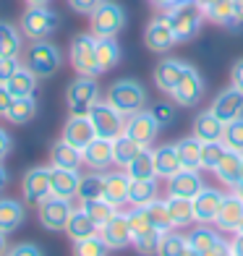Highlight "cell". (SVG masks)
Listing matches in <instances>:
<instances>
[{
  "label": "cell",
  "mask_w": 243,
  "mask_h": 256,
  "mask_svg": "<svg viewBox=\"0 0 243 256\" xmlns=\"http://www.w3.org/2000/svg\"><path fill=\"white\" fill-rule=\"evenodd\" d=\"M168 21L172 32H176L178 42H191L196 34L202 32V24H204V10L199 3H194V0H180V3L176 8L168 10Z\"/></svg>",
  "instance_id": "1"
},
{
  "label": "cell",
  "mask_w": 243,
  "mask_h": 256,
  "mask_svg": "<svg viewBox=\"0 0 243 256\" xmlns=\"http://www.w3.org/2000/svg\"><path fill=\"white\" fill-rule=\"evenodd\" d=\"M60 63H63V55H60V50H58L50 40H37V42H32L29 48H26L24 66L37 78L55 76L58 68H60Z\"/></svg>",
  "instance_id": "2"
},
{
  "label": "cell",
  "mask_w": 243,
  "mask_h": 256,
  "mask_svg": "<svg viewBox=\"0 0 243 256\" xmlns=\"http://www.w3.org/2000/svg\"><path fill=\"white\" fill-rule=\"evenodd\" d=\"M146 89L142 81L136 78H120L115 81V84L110 86L108 92V102L112 104V108H118L123 115H131V112H138L146 108Z\"/></svg>",
  "instance_id": "3"
},
{
  "label": "cell",
  "mask_w": 243,
  "mask_h": 256,
  "mask_svg": "<svg viewBox=\"0 0 243 256\" xmlns=\"http://www.w3.org/2000/svg\"><path fill=\"white\" fill-rule=\"evenodd\" d=\"M58 14L48 6H29L24 14H21V21H18V29L26 40L37 42V40H48L50 34L58 29Z\"/></svg>",
  "instance_id": "4"
},
{
  "label": "cell",
  "mask_w": 243,
  "mask_h": 256,
  "mask_svg": "<svg viewBox=\"0 0 243 256\" xmlns=\"http://www.w3.org/2000/svg\"><path fill=\"white\" fill-rule=\"evenodd\" d=\"M66 102L68 110L76 115H86L94 104L100 102V84L94 76H78L74 78L66 89Z\"/></svg>",
  "instance_id": "5"
},
{
  "label": "cell",
  "mask_w": 243,
  "mask_h": 256,
  "mask_svg": "<svg viewBox=\"0 0 243 256\" xmlns=\"http://www.w3.org/2000/svg\"><path fill=\"white\" fill-rule=\"evenodd\" d=\"M86 115H89L92 126H94L97 136H102V138H110L112 142V138H118L120 134H126V115L118 108H112L110 102L100 100Z\"/></svg>",
  "instance_id": "6"
},
{
  "label": "cell",
  "mask_w": 243,
  "mask_h": 256,
  "mask_svg": "<svg viewBox=\"0 0 243 256\" xmlns=\"http://www.w3.org/2000/svg\"><path fill=\"white\" fill-rule=\"evenodd\" d=\"M71 66L76 68L78 76H100L97 63V37L94 34H78L71 42Z\"/></svg>",
  "instance_id": "7"
},
{
  "label": "cell",
  "mask_w": 243,
  "mask_h": 256,
  "mask_svg": "<svg viewBox=\"0 0 243 256\" xmlns=\"http://www.w3.org/2000/svg\"><path fill=\"white\" fill-rule=\"evenodd\" d=\"M74 214V204L71 199H60V196L50 194L42 204H37V217H40V225L50 232L58 230H66L68 220Z\"/></svg>",
  "instance_id": "8"
},
{
  "label": "cell",
  "mask_w": 243,
  "mask_h": 256,
  "mask_svg": "<svg viewBox=\"0 0 243 256\" xmlns=\"http://www.w3.org/2000/svg\"><path fill=\"white\" fill-rule=\"evenodd\" d=\"M89 18H92V34L94 37H115L126 26V10L115 0H105L102 6H97V10Z\"/></svg>",
  "instance_id": "9"
},
{
  "label": "cell",
  "mask_w": 243,
  "mask_h": 256,
  "mask_svg": "<svg viewBox=\"0 0 243 256\" xmlns=\"http://www.w3.org/2000/svg\"><path fill=\"white\" fill-rule=\"evenodd\" d=\"M172 102L178 104V108H196V104L202 102L204 97V78L202 74L196 71V68H188L186 74H183V78L176 84V89L170 92Z\"/></svg>",
  "instance_id": "10"
},
{
  "label": "cell",
  "mask_w": 243,
  "mask_h": 256,
  "mask_svg": "<svg viewBox=\"0 0 243 256\" xmlns=\"http://www.w3.org/2000/svg\"><path fill=\"white\" fill-rule=\"evenodd\" d=\"M100 238L108 243L110 251H120L126 246H131L134 243V236H131V225H128V214L126 212H115L105 225L100 228Z\"/></svg>",
  "instance_id": "11"
},
{
  "label": "cell",
  "mask_w": 243,
  "mask_h": 256,
  "mask_svg": "<svg viewBox=\"0 0 243 256\" xmlns=\"http://www.w3.org/2000/svg\"><path fill=\"white\" fill-rule=\"evenodd\" d=\"M176 42H178V37H176V32H172V26H170V21H168L165 14L157 16V18H152V21L146 24L144 44H146L152 52H168V50L176 48Z\"/></svg>",
  "instance_id": "12"
},
{
  "label": "cell",
  "mask_w": 243,
  "mask_h": 256,
  "mask_svg": "<svg viewBox=\"0 0 243 256\" xmlns=\"http://www.w3.org/2000/svg\"><path fill=\"white\" fill-rule=\"evenodd\" d=\"M21 194L26 204H42L52 194L50 188V168H32L24 172L21 180Z\"/></svg>",
  "instance_id": "13"
},
{
  "label": "cell",
  "mask_w": 243,
  "mask_h": 256,
  "mask_svg": "<svg viewBox=\"0 0 243 256\" xmlns=\"http://www.w3.org/2000/svg\"><path fill=\"white\" fill-rule=\"evenodd\" d=\"M126 134L142 146H152L157 134H160V126H157V120L152 118L149 110H138V112L126 115Z\"/></svg>",
  "instance_id": "14"
},
{
  "label": "cell",
  "mask_w": 243,
  "mask_h": 256,
  "mask_svg": "<svg viewBox=\"0 0 243 256\" xmlns=\"http://www.w3.org/2000/svg\"><path fill=\"white\" fill-rule=\"evenodd\" d=\"M222 199H225L222 191L206 188V186H204V188L191 199V204H194V220H196L199 225H212L214 220H217V214H220Z\"/></svg>",
  "instance_id": "15"
},
{
  "label": "cell",
  "mask_w": 243,
  "mask_h": 256,
  "mask_svg": "<svg viewBox=\"0 0 243 256\" xmlns=\"http://www.w3.org/2000/svg\"><path fill=\"white\" fill-rule=\"evenodd\" d=\"M60 138L68 142L71 146H76V149H84L86 144H92L97 138V131H94V126H92L89 115L71 112V118L63 123V136Z\"/></svg>",
  "instance_id": "16"
},
{
  "label": "cell",
  "mask_w": 243,
  "mask_h": 256,
  "mask_svg": "<svg viewBox=\"0 0 243 256\" xmlns=\"http://www.w3.org/2000/svg\"><path fill=\"white\" fill-rule=\"evenodd\" d=\"M210 110H212L222 123H230V120H236V118H243V92H238L236 86L222 89V92L214 97V102H212Z\"/></svg>",
  "instance_id": "17"
},
{
  "label": "cell",
  "mask_w": 243,
  "mask_h": 256,
  "mask_svg": "<svg viewBox=\"0 0 243 256\" xmlns=\"http://www.w3.org/2000/svg\"><path fill=\"white\" fill-rule=\"evenodd\" d=\"M188 68H191V66L183 63V60H178V58H165V60H160V63L154 66V84H157V89L165 92V94H170Z\"/></svg>",
  "instance_id": "18"
},
{
  "label": "cell",
  "mask_w": 243,
  "mask_h": 256,
  "mask_svg": "<svg viewBox=\"0 0 243 256\" xmlns=\"http://www.w3.org/2000/svg\"><path fill=\"white\" fill-rule=\"evenodd\" d=\"M214 225H217L220 230H225V232H236V230L243 228V199H240L236 191H233V194H225Z\"/></svg>",
  "instance_id": "19"
},
{
  "label": "cell",
  "mask_w": 243,
  "mask_h": 256,
  "mask_svg": "<svg viewBox=\"0 0 243 256\" xmlns=\"http://www.w3.org/2000/svg\"><path fill=\"white\" fill-rule=\"evenodd\" d=\"M81 157H84L86 168L97 170V172H105L110 165H115V162H112V142H110V138L97 136L92 144H86L84 149H81Z\"/></svg>",
  "instance_id": "20"
},
{
  "label": "cell",
  "mask_w": 243,
  "mask_h": 256,
  "mask_svg": "<svg viewBox=\"0 0 243 256\" xmlns=\"http://www.w3.org/2000/svg\"><path fill=\"white\" fill-rule=\"evenodd\" d=\"M204 188V180L199 170H180L172 178H168V196H183V199H194L196 194Z\"/></svg>",
  "instance_id": "21"
},
{
  "label": "cell",
  "mask_w": 243,
  "mask_h": 256,
  "mask_svg": "<svg viewBox=\"0 0 243 256\" xmlns=\"http://www.w3.org/2000/svg\"><path fill=\"white\" fill-rule=\"evenodd\" d=\"M199 6L204 10V16L210 21H214L217 26H225V29H236L238 26L233 0H199Z\"/></svg>",
  "instance_id": "22"
},
{
  "label": "cell",
  "mask_w": 243,
  "mask_h": 256,
  "mask_svg": "<svg viewBox=\"0 0 243 256\" xmlns=\"http://www.w3.org/2000/svg\"><path fill=\"white\" fill-rule=\"evenodd\" d=\"M222 134H225V123L217 118L212 110H202L194 120V136L199 138L202 144H210V142H222Z\"/></svg>",
  "instance_id": "23"
},
{
  "label": "cell",
  "mask_w": 243,
  "mask_h": 256,
  "mask_svg": "<svg viewBox=\"0 0 243 256\" xmlns=\"http://www.w3.org/2000/svg\"><path fill=\"white\" fill-rule=\"evenodd\" d=\"M128 191H131V178H128V172H120V170H115V172H105V199L112 204V206H123V204H128Z\"/></svg>",
  "instance_id": "24"
},
{
  "label": "cell",
  "mask_w": 243,
  "mask_h": 256,
  "mask_svg": "<svg viewBox=\"0 0 243 256\" xmlns=\"http://www.w3.org/2000/svg\"><path fill=\"white\" fill-rule=\"evenodd\" d=\"M78 183H81L78 170H66V168H52L50 165V188H52L55 196H60V199H74L76 191H78Z\"/></svg>",
  "instance_id": "25"
},
{
  "label": "cell",
  "mask_w": 243,
  "mask_h": 256,
  "mask_svg": "<svg viewBox=\"0 0 243 256\" xmlns=\"http://www.w3.org/2000/svg\"><path fill=\"white\" fill-rule=\"evenodd\" d=\"M66 236L71 238L74 243H78V240H86L92 236H100V225L78 206V209H74V214H71V220H68V225H66Z\"/></svg>",
  "instance_id": "26"
},
{
  "label": "cell",
  "mask_w": 243,
  "mask_h": 256,
  "mask_svg": "<svg viewBox=\"0 0 243 256\" xmlns=\"http://www.w3.org/2000/svg\"><path fill=\"white\" fill-rule=\"evenodd\" d=\"M240 170H243V154L240 152H228L222 154V160H220V165L214 168V176L217 180L228 186V188H236L238 180H240Z\"/></svg>",
  "instance_id": "27"
},
{
  "label": "cell",
  "mask_w": 243,
  "mask_h": 256,
  "mask_svg": "<svg viewBox=\"0 0 243 256\" xmlns=\"http://www.w3.org/2000/svg\"><path fill=\"white\" fill-rule=\"evenodd\" d=\"M154 152V170H157V178H172L176 172H180V157H178V149L176 144H162L157 149H152Z\"/></svg>",
  "instance_id": "28"
},
{
  "label": "cell",
  "mask_w": 243,
  "mask_h": 256,
  "mask_svg": "<svg viewBox=\"0 0 243 256\" xmlns=\"http://www.w3.org/2000/svg\"><path fill=\"white\" fill-rule=\"evenodd\" d=\"M26 217V209L18 199H8V196H0V232H14L16 228H21Z\"/></svg>",
  "instance_id": "29"
},
{
  "label": "cell",
  "mask_w": 243,
  "mask_h": 256,
  "mask_svg": "<svg viewBox=\"0 0 243 256\" xmlns=\"http://www.w3.org/2000/svg\"><path fill=\"white\" fill-rule=\"evenodd\" d=\"M50 165L52 168H66V170H78L84 165V157H81V149L71 146L68 142H55L50 149Z\"/></svg>",
  "instance_id": "30"
},
{
  "label": "cell",
  "mask_w": 243,
  "mask_h": 256,
  "mask_svg": "<svg viewBox=\"0 0 243 256\" xmlns=\"http://www.w3.org/2000/svg\"><path fill=\"white\" fill-rule=\"evenodd\" d=\"M128 172L131 180H149V178H157V170H154V152L149 146H144L128 165L123 168Z\"/></svg>",
  "instance_id": "31"
},
{
  "label": "cell",
  "mask_w": 243,
  "mask_h": 256,
  "mask_svg": "<svg viewBox=\"0 0 243 256\" xmlns=\"http://www.w3.org/2000/svg\"><path fill=\"white\" fill-rule=\"evenodd\" d=\"M165 204H168V214H170V222H172V228H176V230L188 228L191 222H196V220H194V204H191V199H183V196H168Z\"/></svg>",
  "instance_id": "32"
},
{
  "label": "cell",
  "mask_w": 243,
  "mask_h": 256,
  "mask_svg": "<svg viewBox=\"0 0 243 256\" xmlns=\"http://www.w3.org/2000/svg\"><path fill=\"white\" fill-rule=\"evenodd\" d=\"M176 149H178L183 170H202V142L196 136H186L180 142H176Z\"/></svg>",
  "instance_id": "33"
},
{
  "label": "cell",
  "mask_w": 243,
  "mask_h": 256,
  "mask_svg": "<svg viewBox=\"0 0 243 256\" xmlns=\"http://www.w3.org/2000/svg\"><path fill=\"white\" fill-rule=\"evenodd\" d=\"M186 238H188L191 254H196V256H206V254H210L217 243H220V236H217L210 225H199L196 230H191Z\"/></svg>",
  "instance_id": "34"
},
{
  "label": "cell",
  "mask_w": 243,
  "mask_h": 256,
  "mask_svg": "<svg viewBox=\"0 0 243 256\" xmlns=\"http://www.w3.org/2000/svg\"><path fill=\"white\" fill-rule=\"evenodd\" d=\"M105 196V172L92 170L89 176H81L76 199L78 202H92V199H102Z\"/></svg>",
  "instance_id": "35"
},
{
  "label": "cell",
  "mask_w": 243,
  "mask_h": 256,
  "mask_svg": "<svg viewBox=\"0 0 243 256\" xmlns=\"http://www.w3.org/2000/svg\"><path fill=\"white\" fill-rule=\"evenodd\" d=\"M37 76H34L26 66H21L18 68V74L14 78H8V92L14 97H37Z\"/></svg>",
  "instance_id": "36"
},
{
  "label": "cell",
  "mask_w": 243,
  "mask_h": 256,
  "mask_svg": "<svg viewBox=\"0 0 243 256\" xmlns=\"http://www.w3.org/2000/svg\"><path fill=\"white\" fill-rule=\"evenodd\" d=\"M191 248H188V238L180 236V230H168L162 232L160 238V248H157V256H188Z\"/></svg>",
  "instance_id": "37"
},
{
  "label": "cell",
  "mask_w": 243,
  "mask_h": 256,
  "mask_svg": "<svg viewBox=\"0 0 243 256\" xmlns=\"http://www.w3.org/2000/svg\"><path fill=\"white\" fill-rule=\"evenodd\" d=\"M142 149L144 146L138 144V142H134L128 134H120L118 138H112V162L118 168H126L138 152H142Z\"/></svg>",
  "instance_id": "38"
},
{
  "label": "cell",
  "mask_w": 243,
  "mask_h": 256,
  "mask_svg": "<svg viewBox=\"0 0 243 256\" xmlns=\"http://www.w3.org/2000/svg\"><path fill=\"white\" fill-rule=\"evenodd\" d=\"M97 63L102 74L120 63V48L115 37H97Z\"/></svg>",
  "instance_id": "39"
},
{
  "label": "cell",
  "mask_w": 243,
  "mask_h": 256,
  "mask_svg": "<svg viewBox=\"0 0 243 256\" xmlns=\"http://www.w3.org/2000/svg\"><path fill=\"white\" fill-rule=\"evenodd\" d=\"M21 29L8 21H0V58H18L21 52Z\"/></svg>",
  "instance_id": "40"
},
{
  "label": "cell",
  "mask_w": 243,
  "mask_h": 256,
  "mask_svg": "<svg viewBox=\"0 0 243 256\" xmlns=\"http://www.w3.org/2000/svg\"><path fill=\"white\" fill-rule=\"evenodd\" d=\"M157 178L149 180H131V191H128V204L131 206H146L157 199Z\"/></svg>",
  "instance_id": "41"
},
{
  "label": "cell",
  "mask_w": 243,
  "mask_h": 256,
  "mask_svg": "<svg viewBox=\"0 0 243 256\" xmlns=\"http://www.w3.org/2000/svg\"><path fill=\"white\" fill-rule=\"evenodd\" d=\"M34 115H37V97H16L6 118L16 126H24L34 118Z\"/></svg>",
  "instance_id": "42"
},
{
  "label": "cell",
  "mask_w": 243,
  "mask_h": 256,
  "mask_svg": "<svg viewBox=\"0 0 243 256\" xmlns=\"http://www.w3.org/2000/svg\"><path fill=\"white\" fill-rule=\"evenodd\" d=\"M81 209H84V212H86L92 220H94L100 228L105 225L115 212H118V206H112V204L105 199V196H102V199H92V202H81Z\"/></svg>",
  "instance_id": "43"
},
{
  "label": "cell",
  "mask_w": 243,
  "mask_h": 256,
  "mask_svg": "<svg viewBox=\"0 0 243 256\" xmlns=\"http://www.w3.org/2000/svg\"><path fill=\"white\" fill-rule=\"evenodd\" d=\"M144 212L149 217V222H152V228H157L160 232H168L172 230V222H170V214H168V204L165 199H154L152 204L144 206Z\"/></svg>",
  "instance_id": "44"
},
{
  "label": "cell",
  "mask_w": 243,
  "mask_h": 256,
  "mask_svg": "<svg viewBox=\"0 0 243 256\" xmlns=\"http://www.w3.org/2000/svg\"><path fill=\"white\" fill-rule=\"evenodd\" d=\"M160 238H162V232H160L157 228H152V230L142 232V236H134V243H131V246H134L138 254H142V256H157Z\"/></svg>",
  "instance_id": "45"
},
{
  "label": "cell",
  "mask_w": 243,
  "mask_h": 256,
  "mask_svg": "<svg viewBox=\"0 0 243 256\" xmlns=\"http://www.w3.org/2000/svg\"><path fill=\"white\" fill-rule=\"evenodd\" d=\"M222 144L230 149V152H240L243 154V118H236V120L225 123Z\"/></svg>",
  "instance_id": "46"
},
{
  "label": "cell",
  "mask_w": 243,
  "mask_h": 256,
  "mask_svg": "<svg viewBox=\"0 0 243 256\" xmlns=\"http://www.w3.org/2000/svg\"><path fill=\"white\" fill-rule=\"evenodd\" d=\"M108 254H110V248L100 236H92L86 240L74 243V256H108Z\"/></svg>",
  "instance_id": "47"
},
{
  "label": "cell",
  "mask_w": 243,
  "mask_h": 256,
  "mask_svg": "<svg viewBox=\"0 0 243 256\" xmlns=\"http://www.w3.org/2000/svg\"><path fill=\"white\" fill-rule=\"evenodd\" d=\"M228 152V146L222 142H210V144H202V170H212L220 165L222 154Z\"/></svg>",
  "instance_id": "48"
},
{
  "label": "cell",
  "mask_w": 243,
  "mask_h": 256,
  "mask_svg": "<svg viewBox=\"0 0 243 256\" xmlns=\"http://www.w3.org/2000/svg\"><path fill=\"white\" fill-rule=\"evenodd\" d=\"M149 112H152V118L157 120V126L160 128H165V126H170V123H176V102H168V100H160V102H154L152 108H149Z\"/></svg>",
  "instance_id": "49"
},
{
  "label": "cell",
  "mask_w": 243,
  "mask_h": 256,
  "mask_svg": "<svg viewBox=\"0 0 243 256\" xmlns=\"http://www.w3.org/2000/svg\"><path fill=\"white\" fill-rule=\"evenodd\" d=\"M21 68L18 58H0V84H8V78H14Z\"/></svg>",
  "instance_id": "50"
},
{
  "label": "cell",
  "mask_w": 243,
  "mask_h": 256,
  "mask_svg": "<svg viewBox=\"0 0 243 256\" xmlns=\"http://www.w3.org/2000/svg\"><path fill=\"white\" fill-rule=\"evenodd\" d=\"M66 3H68V8H71V10H76V14L92 16L97 10V6H102L105 0H66Z\"/></svg>",
  "instance_id": "51"
},
{
  "label": "cell",
  "mask_w": 243,
  "mask_h": 256,
  "mask_svg": "<svg viewBox=\"0 0 243 256\" xmlns=\"http://www.w3.org/2000/svg\"><path fill=\"white\" fill-rule=\"evenodd\" d=\"M8 256H44L40 246H34V243H18V246L8 248Z\"/></svg>",
  "instance_id": "52"
},
{
  "label": "cell",
  "mask_w": 243,
  "mask_h": 256,
  "mask_svg": "<svg viewBox=\"0 0 243 256\" xmlns=\"http://www.w3.org/2000/svg\"><path fill=\"white\" fill-rule=\"evenodd\" d=\"M230 86H236L238 92H243V58L233 63L230 68Z\"/></svg>",
  "instance_id": "53"
},
{
  "label": "cell",
  "mask_w": 243,
  "mask_h": 256,
  "mask_svg": "<svg viewBox=\"0 0 243 256\" xmlns=\"http://www.w3.org/2000/svg\"><path fill=\"white\" fill-rule=\"evenodd\" d=\"M14 94L8 92V86L6 84H0V118H6L8 115V110H10V104H14Z\"/></svg>",
  "instance_id": "54"
},
{
  "label": "cell",
  "mask_w": 243,
  "mask_h": 256,
  "mask_svg": "<svg viewBox=\"0 0 243 256\" xmlns=\"http://www.w3.org/2000/svg\"><path fill=\"white\" fill-rule=\"evenodd\" d=\"M10 146H14V142H10V134L6 131L3 126H0V162L10 154Z\"/></svg>",
  "instance_id": "55"
},
{
  "label": "cell",
  "mask_w": 243,
  "mask_h": 256,
  "mask_svg": "<svg viewBox=\"0 0 243 256\" xmlns=\"http://www.w3.org/2000/svg\"><path fill=\"white\" fill-rule=\"evenodd\" d=\"M233 236H236V238L230 240V254H233V256H243V228L236 230Z\"/></svg>",
  "instance_id": "56"
},
{
  "label": "cell",
  "mask_w": 243,
  "mask_h": 256,
  "mask_svg": "<svg viewBox=\"0 0 243 256\" xmlns=\"http://www.w3.org/2000/svg\"><path fill=\"white\" fill-rule=\"evenodd\" d=\"M178 3H180V0H149V6L157 8V10H162V14H168V10L176 8Z\"/></svg>",
  "instance_id": "57"
},
{
  "label": "cell",
  "mask_w": 243,
  "mask_h": 256,
  "mask_svg": "<svg viewBox=\"0 0 243 256\" xmlns=\"http://www.w3.org/2000/svg\"><path fill=\"white\" fill-rule=\"evenodd\" d=\"M236 3V21H238V26H243V0H233Z\"/></svg>",
  "instance_id": "58"
},
{
  "label": "cell",
  "mask_w": 243,
  "mask_h": 256,
  "mask_svg": "<svg viewBox=\"0 0 243 256\" xmlns=\"http://www.w3.org/2000/svg\"><path fill=\"white\" fill-rule=\"evenodd\" d=\"M6 186H8V170L3 168V162H0V194L6 191Z\"/></svg>",
  "instance_id": "59"
},
{
  "label": "cell",
  "mask_w": 243,
  "mask_h": 256,
  "mask_svg": "<svg viewBox=\"0 0 243 256\" xmlns=\"http://www.w3.org/2000/svg\"><path fill=\"white\" fill-rule=\"evenodd\" d=\"M0 256H8V240H6V232H0Z\"/></svg>",
  "instance_id": "60"
},
{
  "label": "cell",
  "mask_w": 243,
  "mask_h": 256,
  "mask_svg": "<svg viewBox=\"0 0 243 256\" xmlns=\"http://www.w3.org/2000/svg\"><path fill=\"white\" fill-rule=\"evenodd\" d=\"M238 196H240V199H243V170H240V180H238V186H236V188H233Z\"/></svg>",
  "instance_id": "61"
},
{
  "label": "cell",
  "mask_w": 243,
  "mask_h": 256,
  "mask_svg": "<svg viewBox=\"0 0 243 256\" xmlns=\"http://www.w3.org/2000/svg\"><path fill=\"white\" fill-rule=\"evenodd\" d=\"M52 0H26V6H50Z\"/></svg>",
  "instance_id": "62"
},
{
  "label": "cell",
  "mask_w": 243,
  "mask_h": 256,
  "mask_svg": "<svg viewBox=\"0 0 243 256\" xmlns=\"http://www.w3.org/2000/svg\"><path fill=\"white\" fill-rule=\"evenodd\" d=\"M194 3H199V0H194Z\"/></svg>",
  "instance_id": "63"
},
{
  "label": "cell",
  "mask_w": 243,
  "mask_h": 256,
  "mask_svg": "<svg viewBox=\"0 0 243 256\" xmlns=\"http://www.w3.org/2000/svg\"><path fill=\"white\" fill-rule=\"evenodd\" d=\"M228 256H233V254H228Z\"/></svg>",
  "instance_id": "64"
}]
</instances>
